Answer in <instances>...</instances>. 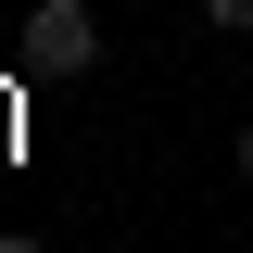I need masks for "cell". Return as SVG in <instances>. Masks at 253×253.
<instances>
[{"mask_svg":"<svg viewBox=\"0 0 253 253\" xmlns=\"http://www.w3.org/2000/svg\"><path fill=\"white\" fill-rule=\"evenodd\" d=\"M101 63V13L89 0H38L26 13V76H89Z\"/></svg>","mask_w":253,"mask_h":253,"instance_id":"cell-1","label":"cell"},{"mask_svg":"<svg viewBox=\"0 0 253 253\" xmlns=\"http://www.w3.org/2000/svg\"><path fill=\"white\" fill-rule=\"evenodd\" d=\"M203 26H215V38H253V0H203Z\"/></svg>","mask_w":253,"mask_h":253,"instance_id":"cell-2","label":"cell"},{"mask_svg":"<svg viewBox=\"0 0 253 253\" xmlns=\"http://www.w3.org/2000/svg\"><path fill=\"white\" fill-rule=\"evenodd\" d=\"M0 253H51V241H38V228H0Z\"/></svg>","mask_w":253,"mask_h":253,"instance_id":"cell-3","label":"cell"},{"mask_svg":"<svg viewBox=\"0 0 253 253\" xmlns=\"http://www.w3.org/2000/svg\"><path fill=\"white\" fill-rule=\"evenodd\" d=\"M228 165H241V177H253V126H241V139H228Z\"/></svg>","mask_w":253,"mask_h":253,"instance_id":"cell-4","label":"cell"}]
</instances>
